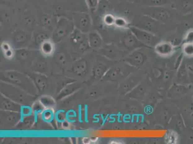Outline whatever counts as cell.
Listing matches in <instances>:
<instances>
[{
    "label": "cell",
    "instance_id": "obj_1",
    "mask_svg": "<svg viewBox=\"0 0 193 144\" xmlns=\"http://www.w3.org/2000/svg\"><path fill=\"white\" fill-rule=\"evenodd\" d=\"M160 23L150 16L143 15L135 17L131 26L152 33L157 31Z\"/></svg>",
    "mask_w": 193,
    "mask_h": 144
},
{
    "label": "cell",
    "instance_id": "obj_2",
    "mask_svg": "<svg viewBox=\"0 0 193 144\" xmlns=\"http://www.w3.org/2000/svg\"><path fill=\"white\" fill-rule=\"evenodd\" d=\"M143 15H148L161 23H165L171 18V14L163 7H147L144 9Z\"/></svg>",
    "mask_w": 193,
    "mask_h": 144
},
{
    "label": "cell",
    "instance_id": "obj_3",
    "mask_svg": "<svg viewBox=\"0 0 193 144\" xmlns=\"http://www.w3.org/2000/svg\"><path fill=\"white\" fill-rule=\"evenodd\" d=\"M129 29L131 30V32L138 38V40L143 42L147 44H152L155 41V36L151 32L131 25L130 26Z\"/></svg>",
    "mask_w": 193,
    "mask_h": 144
},
{
    "label": "cell",
    "instance_id": "obj_4",
    "mask_svg": "<svg viewBox=\"0 0 193 144\" xmlns=\"http://www.w3.org/2000/svg\"><path fill=\"white\" fill-rule=\"evenodd\" d=\"M173 50V47L168 43H161L156 46V50L159 54L167 55L171 53Z\"/></svg>",
    "mask_w": 193,
    "mask_h": 144
},
{
    "label": "cell",
    "instance_id": "obj_5",
    "mask_svg": "<svg viewBox=\"0 0 193 144\" xmlns=\"http://www.w3.org/2000/svg\"><path fill=\"white\" fill-rule=\"evenodd\" d=\"M114 25L117 28H129V27L131 26L128 23L126 19L120 17L115 18Z\"/></svg>",
    "mask_w": 193,
    "mask_h": 144
},
{
    "label": "cell",
    "instance_id": "obj_6",
    "mask_svg": "<svg viewBox=\"0 0 193 144\" xmlns=\"http://www.w3.org/2000/svg\"><path fill=\"white\" fill-rule=\"evenodd\" d=\"M147 7H163L166 4L168 0H145Z\"/></svg>",
    "mask_w": 193,
    "mask_h": 144
},
{
    "label": "cell",
    "instance_id": "obj_7",
    "mask_svg": "<svg viewBox=\"0 0 193 144\" xmlns=\"http://www.w3.org/2000/svg\"><path fill=\"white\" fill-rule=\"evenodd\" d=\"M86 69V65L85 62H78V63L76 64L74 68V71L75 72L78 74H82L84 73Z\"/></svg>",
    "mask_w": 193,
    "mask_h": 144
},
{
    "label": "cell",
    "instance_id": "obj_8",
    "mask_svg": "<svg viewBox=\"0 0 193 144\" xmlns=\"http://www.w3.org/2000/svg\"><path fill=\"white\" fill-rule=\"evenodd\" d=\"M90 43L93 47H98L101 44V38L97 34H92L91 36Z\"/></svg>",
    "mask_w": 193,
    "mask_h": 144
},
{
    "label": "cell",
    "instance_id": "obj_9",
    "mask_svg": "<svg viewBox=\"0 0 193 144\" xmlns=\"http://www.w3.org/2000/svg\"><path fill=\"white\" fill-rule=\"evenodd\" d=\"M115 18L113 15L111 14H108L105 16L104 22L107 25L111 26L114 25Z\"/></svg>",
    "mask_w": 193,
    "mask_h": 144
},
{
    "label": "cell",
    "instance_id": "obj_10",
    "mask_svg": "<svg viewBox=\"0 0 193 144\" xmlns=\"http://www.w3.org/2000/svg\"><path fill=\"white\" fill-rule=\"evenodd\" d=\"M36 82L37 85L41 88H44L45 85V81L42 78H37L36 79Z\"/></svg>",
    "mask_w": 193,
    "mask_h": 144
},
{
    "label": "cell",
    "instance_id": "obj_11",
    "mask_svg": "<svg viewBox=\"0 0 193 144\" xmlns=\"http://www.w3.org/2000/svg\"><path fill=\"white\" fill-rule=\"evenodd\" d=\"M4 104V107H5V108L8 109V110H9V109L13 110V109H15V105L9 102H6V103H4V104Z\"/></svg>",
    "mask_w": 193,
    "mask_h": 144
},
{
    "label": "cell",
    "instance_id": "obj_12",
    "mask_svg": "<svg viewBox=\"0 0 193 144\" xmlns=\"http://www.w3.org/2000/svg\"><path fill=\"white\" fill-rule=\"evenodd\" d=\"M127 1H134V0H127Z\"/></svg>",
    "mask_w": 193,
    "mask_h": 144
}]
</instances>
